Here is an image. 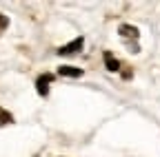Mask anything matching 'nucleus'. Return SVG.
Wrapping results in <instances>:
<instances>
[{"label":"nucleus","instance_id":"6","mask_svg":"<svg viewBox=\"0 0 160 157\" xmlns=\"http://www.w3.org/2000/svg\"><path fill=\"white\" fill-rule=\"evenodd\" d=\"M7 124H13V115L0 106V126H7Z\"/></svg>","mask_w":160,"mask_h":157},{"label":"nucleus","instance_id":"3","mask_svg":"<svg viewBox=\"0 0 160 157\" xmlns=\"http://www.w3.org/2000/svg\"><path fill=\"white\" fill-rule=\"evenodd\" d=\"M102 58H105V67H107L109 71H113V73H116V71H120V62L111 55V51H105V53H102Z\"/></svg>","mask_w":160,"mask_h":157},{"label":"nucleus","instance_id":"1","mask_svg":"<svg viewBox=\"0 0 160 157\" xmlns=\"http://www.w3.org/2000/svg\"><path fill=\"white\" fill-rule=\"evenodd\" d=\"M82 44H85V40H82V38H76V40H71L69 44L60 47V49H58V55H73L76 51H80V49H82Z\"/></svg>","mask_w":160,"mask_h":157},{"label":"nucleus","instance_id":"7","mask_svg":"<svg viewBox=\"0 0 160 157\" xmlns=\"http://www.w3.org/2000/svg\"><path fill=\"white\" fill-rule=\"evenodd\" d=\"M9 27V18L7 16H2V13H0V31H5Z\"/></svg>","mask_w":160,"mask_h":157},{"label":"nucleus","instance_id":"5","mask_svg":"<svg viewBox=\"0 0 160 157\" xmlns=\"http://www.w3.org/2000/svg\"><path fill=\"white\" fill-rule=\"evenodd\" d=\"M58 73L67 75V77H80V75H82V69H78V67H60Z\"/></svg>","mask_w":160,"mask_h":157},{"label":"nucleus","instance_id":"2","mask_svg":"<svg viewBox=\"0 0 160 157\" xmlns=\"http://www.w3.org/2000/svg\"><path fill=\"white\" fill-rule=\"evenodd\" d=\"M53 80V75L51 73H45V75H40L38 80H36V91L42 95V97H47L49 95V82Z\"/></svg>","mask_w":160,"mask_h":157},{"label":"nucleus","instance_id":"4","mask_svg":"<svg viewBox=\"0 0 160 157\" xmlns=\"http://www.w3.org/2000/svg\"><path fill=\"white\" fill-rule=\"evenodd\" d=\"M120 35H122V38H133V40H138V27H131V25H120Z\"/></svg>","mask_w":160,"mask_h":157}]
</instances>
